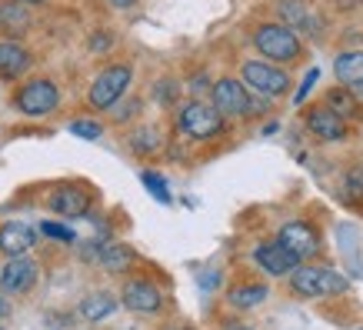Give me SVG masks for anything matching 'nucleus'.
I'll list each match as a JSON object with an SVG mask.
<instances>
[{
	"mask_svg": "<svg viewBox=\"0 0 363 330\" xmlns=\"http://www.w3.org/2000/svg\"><path fill=\"white\" fill-rule=\"evenodd\" d=\"M240 77L243 87L260 94V97H280V94H286V84H290L280 64H270V60H247L240 67Z\"/></svg>",
	"mask_w": 363,
	"mask_h": 330,
	"instance_id": "7",
	"label": "nucleus"
},
{
	"mask_svg": "<svg viewBox=\"0 0 363 330\" xmlns=\"http://www.w3.org/2000/svg\"><path fill=\"white\" fill-rule=\"evenodd\" d=\"M133 264H137V253H133L127 243H107V247L100 251V267H104L107 274H127Z\"/></svg>",
	"mask_w": 363,
	"mask_h": 330,
	"instance_id": "20",
	"label": "nucleus"
},
{
	"mask_svg": "<svg viewBox=\"0 0 363 330\" xmlns=\"http://www.w3.org/2000/svg\"><path fill=\"white\" fill-rule=\"evenodd\" d=\"M37 277H40L37 260H30L27 253H17V257H11V260L4 264V270H0V294H7V297H21V294L33 290Z\"/></svg>",
	"mask_w": 363,
	"mask_h": 330,
	"instance_id": "8",
	"label": "nucleus"
},
{
	"mask_svg": "<svg viewBox=\"0 0 363 330\" xmlns=\"http://www.w3.org/2000/svg\"><path fill=\"white\" fill-rule=\"evenodd\" d=\"M317 77H320V70H317V67H310V74L303 77V84H300V90H297V97H294V104H297V107L307 100V94H310V87L317 84Z\"/></svg>",
	"mask_w": 363,
	"mask_h": 330,
	"instance_id": "27",
	"label": "nucleus"
},
{
	"mask_svg": "<svg viewBox=\"0 0 363 330\" xmlns=\"http://www.w3.org/2000/svg\"><path fill=\"white\" fill-rule=\"evenodd\" d=\"M67 131L74 133V137H80V141H100V137H104V123L100 121H70Z\"/></svg>",
	"mask_w": 363,
	"mask_h": 330,
	"instance_id": "24",
	"label": "nucleus"
},
{
	"mask_svg": "<svg viewBox=\"0 0 363 330\" xmlns=\"http://www.w3.org/2000/svg\"><path fill=\"white\" fill-rule=\"evenodd\" d=\"M307 131L317 137V141H327V143H337L347 137V121H340L327 104H317V107L307 114Z\"/></svg>",
	"mask_w": 363,
	"mask_h": 330,
	"instance_id": "12",
	"label": "nucleus"
},
{
	"mask_svg": "<svg viewBox=\"0 0 363 330\" xmlns=\"http://www.w3.org/2000/svg\"><path fill=\"white\" fill-rule=\"evenodd\" d=\"M227 330H253V327H243V324H233V327H227Z\"/></svg>",
	"mask_w": 363,
	"mask_h": 330,
	"instance_id": "33",
	"label": "nucleus"
},
{
	"mask_svg": "<svg viewBox=\"0 0 363 330\" xmlns=\"http://www.w3.org/2000/svg\"><path fill=\"white\" fill-rule=\"evenodd\" d=\"M111 44H113L111 33H97V37H90V50H94V54H107V47Z\"/></svg>",
	"mask_w": 363,
	"mask_h": 330,
	"instance_id": "28",
	"label": "nucleus"
},
{
	"mask_svg": "<svg viewBox=\"0 0 363 330\" xmlns=\"http://www.w3.org/2000/svg\"><path fill=\"white\" fill-rule=\"evenodd\" d=\"M11 314V304H7V294H0V317H7Z\"/></svg>",
	"mask_w": 363,
	"mask_h": 330,
	"instance_id": "30",
	"label": "nucleus"
},
{
	"mask_svg": "<svg viewBox=\"0 0 363 330\" xmlns=\"http://www.w3.org/2000/svg\"><path fill=\"white\" fill-rule=\"evenodd\" d=\"M277 241L284 243L286 251H294L300 260H310L320 253V233L313 224H303V220H294V224H284Z\"/></svg>",
	"mask_w": 363,
	"mask_h": 330,
	"instance_id": "9",
	"label": "nucleus"
},
{
	"mask_svg": "<svg viewBox=\"0 0 363 330\" xmlns=\"http://www.w3.org/2000/svg\"><path fill=\"white\" fill-rule=\"evenodd\" d=\"M223 114L213 104H203V100H187L180 114H177V131L190 137V141H213L223 133Z\"/></svg>",
	"mask_w": 363,
	"mask_h": 330,
	"instance_id": "2",
	"label": "nucleus"
},
{
	"mask_svg": "<svg viewBox=\"0 0 363 330\" xmlns=\"http://www.w3.org/2000/svg\"><path fill=\"white\" fill-rule=\"evenodd\" d=\"M323 104L340 117V121H357L360 117V97L353 94L350 87H333L327 90V97H323Z\"/></svg>",
	"mask_w": 363,
	"mask_h": 330,
	"instance_id": "19",
	"label": "nucleus"
},
{
	"mask_svg": "<svg viewBox=\"0 0 363 330\" xmlns=\"http://www.w3.org/2000/svg\"><path fill=\"white\" fill-rule=\"evenodd\" d=\"M140 184L143 187H147V194H150V197L154 200H160V204H170V187H167V180L160 174H154V170H143L140 174Z\"/></svg>",
	"mask_w": 363,
	"mask_h": 330,
	"instance_id": "23",
	"label": "nucleus"
},
{
	"mask_svg": "<svg viewBox=\"0 0 363 330\" xmlns=\"http://www.w3.org/2000/svg\"><path fill=\"white\" fill-rule=\"evenodd\" d=\"M270 297V287L260 284V280H247V284H237L227 290V304L237 310H250V307H260L264 300Z\"/></svg>",
	"mask_w": 363,
	"mask_h": 330,
	"instance_id": "18",
	"label": "nucleus"
},
{
	"mask_svg": "<svg viewBox=\"0 0 363 330\" xmlns=\"http://www.w3.org/2000/svg\"><path fill=\"white\" fill-rule=\"evenodd\" d=\"M13 107L21 110L23 117H47L60 107V90H57L54 80L37 77L13 94Z\"/></svg>",
	"mask_w": 363,
	"mask_h": 330,
	"instance_id": "6",
	"label": "nucleus"
},
{
	"mask_svg": "<svg viewBox=\"0 0 363 330\" xmlns=\"http://www.w3.org/2000/svg\"><path fill=\"white\" fill-rule=\"evenodd\" d=\"M157 94H160V100H164V104H174L177 84H174V80H167V84H160V87H157Z\"/></svg>",
	"mask_w": 363,
	"mask_h": 330,
	"instance_id": "29",
	"label": "nucleus"
},
{
	"mask_svg": "<svg viewBox=\"0 0 363 330\" xmlns=\"http://www.w3.org/2000/svg\"><path fill=\"white\" fill-rule=\"evenodd\" d=\"M357 97H360V100H363V87H357Z\"/></svg>",
	"mask_w": 363,
	"mask_h": 330,
	"instance_id": "34",
	"label": "nucleus"
},
{
	"mask_svg": "<svg viewBox=\"0 0 363 330\" xmlns=\"http://www.w3.org/2000/svg\"><path fill=\"white\" fill-rule=\"evenodd\" d=\"M113 7H117V11H127V7H133V4H137V0H111Z\"/></svg>",
	"mask_w": 363,
	"mask_h": 330,
	"instance_id": "31",
	"label": "nucleus"
},
{
	"mask_svg": "<svg viewBox=\"0 0 363 330\" xmlns=\"http://www.w3.org/2000/svg\"><path fill=\"white\" fill-rule=\"evenodd\" d=\"M133 80V70L130 64H113L107 67V70H100L97 77H94V84H90V107L94 110H113L117 104H121V97L127 94V87H130Z\"/></svg>",
	"mask_w": 363,
	"mask_h": 330,
	"instance_id": "5",
	"label": "nucleus"
},
{
	"mask_svg": "<svg viewBox=\"0 0 363 330\" xmlns=\"http://www.w3.org/2000/svg\"><path fill=\"white\" fill-rule=\"evenodd\" d=\"M40 233H47V237L57 241V243H74L77 241V233L70 231V227H64V224H57V220H44V224H40Z\"/></svg>",
	"mask_w": 363,
	"mask_h": 330,
	"instance_id": "25",
	"label": "nucleus"
},
{
	"mask_svg": "<svg viewBox=\"0 0 363 330\" xmlns=\"http://www.w3.org/2000/svg\"><path fill=\"white\" fill-rule=\"evenodd\" d=\"M167 330H184V327H167Z\"/></svg>",
	"mask_w": 363,
	"mask_h": 330,
	"instance_id": "35",
	"label": "nucleus"
},
{
	"mask_svg": "<svg viewBox=\"0 0 363 330\" xmlns=\"http://www.w3.org/2000/svg\"><path fill=\"white\" fill-rule=\"evenodd\" d=\"M253 264L260 270H267L270 277H290V270L300 264V257L294 251H286L280 241H270L253 251Z\"/></svg>",
	"mask_w": 363,
	"mask_h": 330,
	"instance_id": "10",
	"label": "nucleus"
},
{
	"mask_svg": "<svg viewBox=\"0 0 363 330\" xmlns=\"http://www.w3.org/2000/svg\"><path fill=\"white\" fill-rule=\"evenodd\" d=\"M133 150H154L157 147V131L154 127H143L140 133H133Z\"/></svg>",
	"mask_w": 363,
	"mask_h": 330,
	"instance_id": "26",
	"label": "nucleus"
},
{
	"mask_svg": "<svg viewBox=\"0 0 363 330\" xmlns=\"http://www.w3.org/2000/svg\"><path fill=\"white\" fill-rule=\"evenodd\" d=\"M290 290L297 297H330V294H343L347 280L333 270L323 267H310V264H297L290 270Z\"/></svg>",
	"mask_w": 363,
	"mask_h": 330,
	"instance_id": "4",
	"label": "nucleus"
},
{
	"mask_svg": "<svg viewBox=\"0 0 363 330\" xmlns=\"http://www.w3.org/2000/svg\"><path fill=\"white\" fill-rule=\"evenodd\" d=\"M21 4H27V7H37V4H47V0H21Z\"/></svg>",
	"mask_w": 363,
	"mask_h": 330,
	"instance_id": "32",
	"label": "nucleus"
},
{
	"mask_svg": "<svg viewBox=\"0 0 363 330\" xmlns=\"http://www.w3.org/2000/svg\"><path fill=\"white\" fill-rule=\"evenodd\" d=\"M210 104L227 117H250V114H260L264 104L250 97V90L243 87V80L237 77H220L213 87H210Z\"/></svg>",
	"mask_w": 363,
	"mask_h": 330,
	"instance_id": "3",
	"label": "nucleus"
},
{
	"mask_svg": "<svg viewBox=\"0 0 363 330\" xmlns=\"http://www.w3.org/2000/svg\"><path fill=\"white\" fill-rule=\"evenodd\" d=\"M30 27H33V13L27 4H21V0H4V4H0V33H4L7 40L23 37Z\"/></svg>",
	"mask_w": 363,
	"mask_h": 330,
	"instance_id": "15",
	"label": "nucleus"
},
{
	"mask_svg": "<svg viewBox=\"0 0 363 330\" xmlns=\"http://www.w3.org/2000/svg\"><path fill=\"white\" fill-rule=\"evenodd\" d=\"M37 243V231L23 220H7L0 224V253L7 257H17V253H27Z\"/></svg>",
	"mask_w": 363,
	"mask_h": 330,
	"instance_id": "14",
	"label": "nucleus"
},
{
	"mask_svg": "<svg viewBox=\"0 0 363 330\" xmlns=\"http://www.w3.org/2000/svg\"><path fill=\"white\" fill-rule=\"evenodd\" d=\"M0 330H4V327H0Z\"/></svg>",
	"mask_w": 363,
	"mask_h": 330,
	"instance_id": "36",
	"label": "nucleus"
},
{
	"mask_svg": "<svg viewBox=\"0 0 363 330\" xmlns=\"http://www.w3.org/2000/svg\"><path fill=\"white\" fill-rule=\"evenodd\" d=\"M113 310H117V297L104 294V290H94L90 297L80 300V317L90 320V324H97V320H107Z\"/></svg>",
	"mask_w": 363,
	"mask_h": 330,
	"instance_id": "21",
	"label": "nucleus"
},
{
	"mask_svg": "<svg viewBox=\"0 0 363 330\" xmlns=\"http://www.w3.org/2000/svg\"><path fill=\"white\" fill-rule=\"evenodd\" d=\"M30 70V50L21 40H0V80H17Z\"/></svg>",
	"mask_w": 363,
	"mask_h": 330,
	"instance_id": "16",
	"label": "nucleus"
},
{
	"mask_svg": "<svg viewBox=\"0 0 363 330\" xmlns=\"http://www.w3.org/2000/svg\"><path fill=\"white\" fill-rule=\"evenodd\" d=\"M47 207L60 214V217H84L90 210V194L77 184H64V187H57L47 200Z\"/></svg>",
	"mask_w": 363,
	"mask_h": 330,
	"instance_id": "13",
	"label": "nucleus"
},
{
	"mask_svg": "<svg viewBox=\"0 0 363 330\" xmlns=\"http://www.w3.org/2000/svg\"><path fill=\"white\" fill-rule=\"evenodd\" d=\"M333 74L340 80V87H363V50H343L337 60H333Z\"/></svg>",
	"mask_w": 363,
	"mask_h": 330,
	"instance_id": "17",
	"label": "nucleus"
},
{
	"mask_svg": "<svg viewBox=\"0 0 363 330\" xmlns=\"http://www.w3.org/2000/svg\"><path fill=\"white\" fill-rule=\"evenodd\" d=\"M253 47L260 50L264 60L270 64H294L300 60L303 54V44H300V37L286 23H260L257 31H253Z\"/></svg>",
	"mask_w": 363,
	"mask_h": 330,
	"instance_id": "1",
	"label": "nucleus"
},
{
	"mask_svg": "<svg viewBox=\"0 0 363 330\" xmlns=\"http://www.w3.org/2000/svg\"><path fill=\"white\" fill-rule=\"evenodd\" d=\"M121 304L133 314H157L164 307V294L150 280H127L121 290Z\"/></svg>",
	"mask_w": 363,
	"mask_h": 330,
	"instance_id": "11",
	"label": "nucleus"
},
{
	"mask_svg": "<svg viewBox=\"0 0 363 330\" xmlns=\"http://www.w3.org/2000/svg\"><path fill=\"white\" fill-rule=\"evenodd\" d=\"M277 7H280V17H284L286 23H294V27H303V31H307V27L317 23L313 17H310V7L303 4V0H280Z\"/></svg>",
	"mask_w": 363,
	"mask_h": 330,
	"instance_id": "22",
	"label": "nucleus"
}]
</instances>
